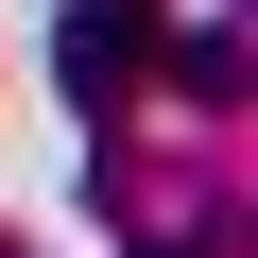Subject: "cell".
<instances>
[{"label": "cell", "mask_w": 258, "mask_h": 258, "mask_svg": "<svg viewBox=\"0 0 258 258\" xmlns=\"http://www.w3.org/2000/svg\"><path fill=\"white\" fill-rule=\"evenodd\" d=\"M172 258H189V241H172Z\"/></svg>", "instance_id": "obj_2"}, {"label": "cell", "mask_w": 258, "mask_h": 258, "mask_svg": "<svg viewBox=\"0 0 258 258\" xmlns=\"http://www.w3.org/2000/svg\"><path fill=\"white\" fill-rule=\"evenodd\" d=\"M52 86L86 120H120V103L155 86V0H69V18H52Z\"/></svg>", "instance_id": "obj_1"}]
</instances>
